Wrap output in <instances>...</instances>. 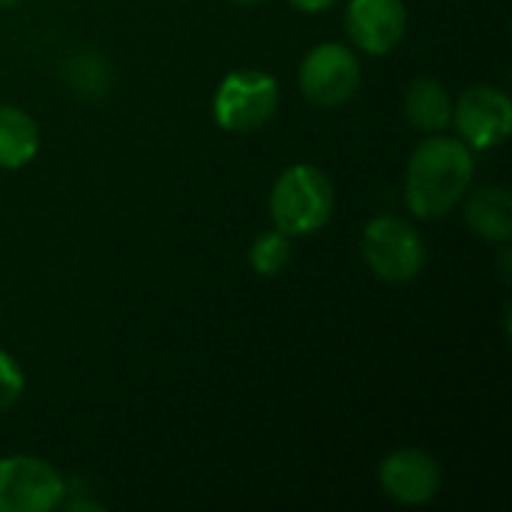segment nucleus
<instances>
[{
	"label": "nucleus",
	"mask_w": 512,
	"mask_h": 512,
	"mask_svg": "<svg viewBox=\"0 0 512 512\" xmlns=\"http://www.w3.org/2000/svg\"><path fill=\"white\" fill-rule=\"evenodd\" d=\"M477 171L474 150L456 138L435 132L423 138L405 171V204L417 219H441L453 213Z\"/></svg>",
	"instance_id": "1"
},
{
	"label": "nucleus",
	"mask_w": 512,
	"mask_h": 512,
	"mask_svg": "<svg viewBox=\"0 0 512 512\" xmlns=\"http://www.w3.org/2000/svg\"><path fill=\"white\" fill-rule=\"evenodd\" d=\"M333 183L330 177L309 162L288 165L270 192V216L276 231L288 237H312L333 216Z\"/></svg>",
	"instance_id": "2"
},
{
	"label": "nucleus",
	"mask_w": 512,
	"mask_h": 512,
	"mask_svg": "<svg viewBox=\"0 0 512 512\" xmlns=\"http://www.w3.org/2000/svg\"><path fill=\"white\" fill-rule=\"evenodd\" d=\"M279 108V81L264 69L228 72L213 96V117L225 132L246 135L264 129Z\"/></svg>",
	"instance_id": "3"
},
{
	"label": "nucleus",
	"mask_w": 512,
	"mask_h": 512,
	"mask_svg": "<svg viewBox=\"0 0 512 512\" xmlns=\"http://www.w3.org/2000/svg\"><path fill=\"white\" fill-rule=\"evenodd\" d=\"M363 258L369 270L390 285L411 282L426 267V243L402 216H375L363 231Z\"/></svg>",
	"instance_id": "4"
},
{
	"label": "nucleus",
	"mask_w": 512,
	"mask_h": 512,
	"mask_svg": "<svg viewBox=\"0 0 512 512\" xmlns=\"http://www.w3.org/2000/svg\"><path fill=\"white\" fill-rule=\"evenodd\" d=\"M297 81L306 102L318 108H339L360 90L363 66L348 45L321 42L303 57Z\"/></svg>",
	"instance_id": "5"
},
{
	"label": "nucleus",
	"mask_w": 512,
	"mask_h": 512,
	"mask_svg": "<svg viewBox=\"0 0 512 512\" xmlns=\"http://www.w3.org/2000/svg\"><path fill=\"white\" fill-rule=\"evenodd\" d=\"M63 495L66 483L51 462L27 453L0 459V512H51Z\"/></svg>",
	"instance_id": "6"
},
{
	"label": "nucleus",
	"mask_w": 512,
	"mask_h": 512,
	"mask_svg": "<svg viewBox=\"0 0 512 512\" xmlns=\"http://www.w3.org/2000/svg\"><path fill=\"white\" fill-rule=\"evenodd\" d=\"M456 138H462L474 153L501 147L512 132V102L501 87L474 84L459 99H453Z\"/></svg>",
	"instance_id": "7"
},
{
	"label": "nucleus",
	"mask_w": 512,
	"mask_h": 512,
	"mask_svg": "<svg viewBox=\"0 0 512 512\" xmlns=\"http://www.w3.org/2000/svg\"><path fill=\"white\" fill-rule=\"evenodd\" d=\"M378 483L387 498L405 507H423L441 492V465L432 453L405 447L390 453L378 468Z\"/></svg>",
	"instance_id": "8"
},
{
	"label": "nucleus",
	"mask_w": 512,
	"mask_h": 512,
	"mask_svg": "<svg viewBox=\"0 0 512 512\" xmlns=\"http://www.w3.org/2000/svg\"><path fill=\"white\" fill-rule=\"evenodd\" d=\"M345 30L360 51L384 57L402 42L408 30V9L402 0H348Z\"/></svg>",
	"instance_id": "9"
},
{
	"label": "nucleus",
	"mask_w": 512,
	"mask_h": 512,
	"mask_svg": "<svg viewBox=\"0 0 512 512\" xmlns=\"http://www.w3.org/2000/svg\"><path fill=\"white\" fill-rule=\"evenodd\" d=\"M405 117L417 132H444L453 120V96L441 81L429 75L414 78L405 90Z\"/></svg>",
	"instance_id": "10"
},
{
	"label": "nucleus",
	"mask_w": 512,
	"mask_h": 512,
	"mask_svg": "<svg viewBox=\"0 0 512 512\" xmlns=\"http://www.w3.org/2000/svg\"><path fill=\"white\" fill-rule=\"evenodd\" d=\"M465 201V222L474 234L492 243H507L512 237V198L501 186H483Z\"/></svg>",
	"instance_id": "11"
},
{
	"label": "nucleus",
	"mask_w": 512,
	"mask_h": 512,
	"mask_svg": "<svg viewBox=\"0 0 512 512\" xmlns=\"http://www.w3.org/2000/svg\"><path fill=\"white\" fill-rule=\"evenodd\" d=\"M36 153H39L36 120L21 108L0 102V168L18 171L30 165Z\"/></svg>",
	"instance_id": "12"
},
{
	"label": "nucleus",
	"mask_w": 512,
	"mask_h": 512,
	"mask_svg": "<svg viewBox=\"0 0 512 512\" xmlns=\"http://www.w3.org/2000/svg\"><path fill=\"white\" fill-rule=\"evenodd\" d=\"M249 264L258 276H279L288 264H291V237L282 234V231H264L252 249H249Z\"/></svg>",
	"instance_id": "13"
},
{
	"label": "nucleus",
	"mask_w": 512,
	"mask_h": 512,
	"mask_svg": "<svg viewBox=\"0 0 512 512\" xmlns=\"http://www.w3.org/2000/svg\"><path fill=\"white\" fill-rule=\"evenodd\" d=\"M21 393H24V372L15 363V357H9L0 348V414L9 411L21 399Z\"/></svg>",
	"instance_id": "14"
},
{
	"label": "nucleus",
	"mask_w": 512,
	"mask_h": 512,
	"mask_svg": "<svg viewBox=\"0 0 512 512\" xmlns=\"http://www.w3.org/2000/svg\"><path fill=\"white\" fill-rule=\"evenodd\" d=\"M297 12H306V15H318V12H327L333 9L339 0H288Z\"/></svg>",
	"instance_id": "15"
},
{
	"label": "nucleus",
	"mask_w": 512,
	"mask_h": 512,
	"mask_svg": "<svg viewBox=\"0 0 512 512\" xmlns=\"http://www.w3.org/2000/svg\"><path fill=\"white\" fill-rule=\"evenodd\" d=\"M15 3H21V0H0V6H15Z\"/></svg>",
	"instance_id": "16"
},
{
	"label": "nucleus",
	"mask_w": 512,
	"mask_h": 512,
	"mask_svg": "<svg viewBox=\"0 0 512 512\" xmlns=\"http://www.w3.org/2000/svg\"><path fill=\"white\" fill-rule=\"evenodd\" d=\"M234 3H249L252 6V3H264V0H234Z\"/></svg>",
	"instance_id": "17"
}]
</instances>
